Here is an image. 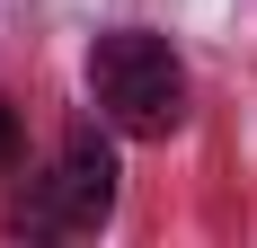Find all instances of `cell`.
<instances>
[{"mask_svg": "<svg viewBox=\"0 0 257 248\" xmlns=\"http://www.w3.org/2000/svg\"><path fill=\"white\" fill-rule=\"evenodd\" d=\"M0 169H18V115H9V98H0Z\"/></svg>", "mask_w": 257, "mask_h": 248, "instance_id": "3957f363", "label": "cell"}, {"mask_svg": "<svg viewBox=\"0 0 257 248\" xmlns=\"http://www.w3.org/2000/svg\"><path fill=\"white\" fill-rule=\"evenodd\" d=\"M89 98H98V115L115 124V133H142V142L178 133L186 71H178V53H169V36H151V27L98 36V45H89Z\"/></svg>", "mask_w": 257, "mask_h": 248, "instance_id": "6da1fadb", "label": "cell"}, {"mask_svg": "<svg viewBox=\"0 0 257 248\" xmlns=\"http://www.w3.org/2000/svg\"><path fill=\"white\" fill-rule=\"evenodd\" d=\"M106 213H115V151H106L98 124H80L71 142L53 151L45 177H18L9 186L0 230L9 239H62V230H98Z\"/></svg>", "mask_w": 257, "mask_h": 248, "instance_id": "7a4b0ae2", "label": "cell"}]
</instances>
